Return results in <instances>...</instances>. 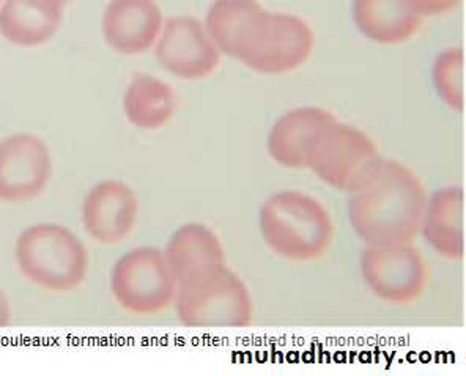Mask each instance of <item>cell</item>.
Listing matches in <instances>:
<instances>
[{
    "mask_svg": "<svg viewBox=\"0 0 466 376\" xmlns=\"http://www.w3.org/2000/svg\"><path fill=\"white\" fill-rule=\"evenodd\" d=\"M315 34L310 24L297 15L273 13L268 32L245 66L267 76L287 75L303 66L314 54Z\"/></svg>",
    "mask_w": 466,
    "mask_h": 376,
    "instance_id": "cell-13",
    "label": "cell"
},
{
    "mask_svg": "<svg viewBox=\"0 0 466 376\" xmlns=\"http://www.w3.org/2000/svg\"><path fill=\"white\" fill-rule=\"evenodd\" d=\"M271 12L258 0H215L205 27L222 56L245 65L262 46Z\"/></svg>",
    "mask_w": 466,
    "mask_h": 376,
    "instance_id": "cell-10",
    "label": "cell"
},
{
    "mask_svg": "<svg viewBox=\"0 0 466 376\" xmlns=\"http://www.w3.org/2000/svg\"><path fill=\"white\" fill-rule=\"evenodd\" d=\"M381 159L379 147L360 127L339 118L321 129L310 150L309 170L336 191H355Z\"/></svg>",
    "mask_w": 466,
    "mask_h": 376,
    "instance_id": "cell-5",
    "label": "cell"
},
{
    "mask_svg": "<svg viewBox=\"0 0 466 376\" xmlns=\"http://www.w3.org/2000/svg\"><path fill=\"white\" fill-rule=\"evenodd\" d=\"M15 259L24 278L53 293L73 291L87 278V249L62 224L40 222L24 229L15 244Z\"/></svg>",
    "mask_w": 466,
    "mask_h": 376,
    "instance_id": "cell-3",
    "label": "cell"
},
{
    "mask_svg": "<svg viewBox=\"0 0 466 376\" xmlns=\"http://www.w3.org/2000/svg\"><path fill=\"white\" fill-rule=\"evenodd\" d=\"M263 241L286 260H320L334 239V224L325 205L301 191L273 194L260 209Z\"/></svg>",
    "mask_w": 466,
    "mask_h": 376,
    "instance_id": "cell-2",
    "label": "cell"
},
{
    "mask_svg": "<svg viewBox=\"0 0 466 376\" xmlns=\"http://www.w3.org/2000/svg\"><path fill=\"white\" fill-rule=\"evenodd\" d=\"M12 321V307L5 293L0 290V328H5Z\"/></svg>",
    "mask_w": 466,
    "mask_h": 376,
    "instance_id": "cell-22",
    "label": "cell"
},
{
    "mask_svg": "<svg viewBox=\"0 0 466 376\" xmlns=\"http://www.w3.org/2000/svg\"><path fill=\"white\" fill-rule=\"evenodd\" d=\"M353 21L379 45H400L420 34L424 18L410 0H353Z\"/></svg>",
    "mask_w": 466,
    "mask_h": 376,
    "instance_id": "cell-17",
    "label": "cell"
},
{
    "mask_svg": "<svg viewBox=\"0 0 466 376\" xmlns=\"http://www.w3.org/2000/svg\"><path fill=\"white\" fill-rule=\"evenodd\" d=\"M431 249L448 260L463 259V189L448 186L427 198L420 233Z\"/></svg>",
    "mask_w": 466,
    "mask_h": 376,
    "instance_id": "cell-18",
    "label": "cell"
},
{
    "mask_svg": "<svg viewBox=\"0 0 466 376\" xmlns=\"http://www.w3.org/2000/svg\"><path fill=\"white\" fill-rule=\"evenodd\" d=\"M175 307L178 320L189 328H246L254 320L249 289L228 267L204 282L178 289Z\"/></svg>",
    "mask_w": 466,
    "mask_h": 376,
    "instance_id": "cell-6",
    "label": "cell"
},
{
    "mask_svg": "<svg viewBox=\"0 0 466 376\" xmlns=\"http://www.w3.org/2000/svg\"><path fill=\"white\" fill-rule=\"evenodd\" d=\"M123 112L137 129L157 131L174 118L177 95L170 84L157 76L137 73L123 93Z\"/></svg>",
    "mask_w": 466,
    "mask_h": 376,
    "instance_id": "cell-19",
    "label": "cell"
},
{
    "mask_svg": "<svg viewBox=\"0 0 466 376\" xmlns=\"http://www.w3.org/2000/svg\"><path fill=\"white\" fill-rule=\"evenodd\" d=\"M361 274L373 295L394 306L420 301L431 282V268L414 243L366 246Z\"/></svg>",
    "mask_w": 466,
    "mask_h": 376,
    "instance_id": "cell-7",
    "label": "cell"
},
{
    "mask_svg": "<svg viewBox=\"0 0 466 376\" xmlns=\"http://www.w3.org/2000/svg\"><path fill=\"white\" fill-rule=\"evenodd\" d=\"M64 6V0H2L0 36L15 46H43L60 29Z\"/></svg>",
    "mask_w": 466,
    "mask_h": 376,
    "instance_id": "cell-16",
    "label": "cell"
},
{
    "mask_svg": "<svg viewBox=\"0 0 466 376\" xmlns=\"http://www.w3.org/2000/svg\"><path fill=\"white\" fill-rule=\"evenodd\" d=\"M0 4H2V0H0Z\"/></svg>",
    "mask_w": 466,
    "mask_h": 376,
    "instance_id": "cell-24",
    "label": "cell"
},
{
    "mask_svg": "<svg viewBox=\"0 0 466 376\" xmlns=\"http://www.w3.org/2000/svg\"><path fill=\"white\" fill-rule=\"evenodd\" d=\"M164 255L178 289L204 282L228 267L221 239L200 222H187L177 229Z\"/></svg>",
    "mask_w": 466,
    "mask_h": 376,
    "instance_id": "cell-12",
    "label": "cell"
},
{
    "mask_svg": "<svg viewBox=\"0 0 466 376\" xmlns=\"http://www.w3.org/2000/svg\"><path fill=\"white\" fill-rule=\"evenodd\" d=\"M65 4H68V2H71V0H64Z\"/></svg>",
    "mask_w": 466,
    "mask_h": 376,
    "instance_id": "cell-23",
    "label": "cell"
},
{
    "mask_svg": "<svg viewBox=\"0 0 466 376\" xmlns=\"http://www.w3.org/2000/svg\"><path fill=\"white\" fill-rule=\"evenodd\" d=\"M155 56L159 66L175 77L198 81L218 70L222 54L211 40L205 23L194 16L178 15L164 21Z\"/></svg>",
    "mask_w": 466,
    "mask_h": 376,
    "instance_id": "cell-8",
    "label": "cell"
},
{
    "mask_svg": "<svg viewBox=\"0 0 466 376\" xmlns=\"http://www.w3.org/2000/svg\"><path fill=\"white\" fill-rule=\"evenodd\" d=\"M139 198L120 179H103L92 186L82 203V226L99 244H118L135 230Z\"/></svg>",
    "mask_w": 466,
    "mask_h": 376,
    "instance_id": "cell-11",
    "label": "cell"
},
{
    "mask_svg": "<svg viewBox=\"0 0 466 376\" xmlns=\"http://www.w3.org/2000/svg\"><path fill=\"white\" fill-rule=\"evenodd\" d=\"M53 177L46 142L32 133L0 140V202L27 203L40 198Z\"/></svg>",
    "mask_w": 466,
    "mask_h": 376,
    "instance_id": "cell-9",
    "label": "cell"
},
{
    "mask_svg": "<svg viewBox=\"0 0 466 376\" xmlns=\"http://www.w3.org/2000/svg\"><path fill=\"white\" fill-rule=\"evenodd\" d=\"M422 18H435L454 12L461 0H410Z\"/></svg>",
    "mask_w": 466,
    "mask_h": 376,
    "instance_id": "cell-21",
    "label": "cell"
},
{
    "mask_svg": "<svg viewBox=\"0 0 466 376\" xmlns=\"http://www.w3.org/2000/svg\"><path fill=\"white\" fill-rule=\"evenodd\" d=\"M426 203L420 177L407 164L381 157L349 194L350 226L366 246L414 243Z\"/></svg>",
    "mask_w": 466,
    "mask_h": 376,
    "instance_id": "cell-1",
    "label": "cell"
},
{
    "mask_svg": "<svg viewBox=\"0 0 466 376\" xmlns=\"http://www.w3.org/2000/svg\"><path fill=\"white\" fill-rule=\"evenodd\" d=\"M109 285L116 304L139 317L169 309L178 291L164 250L152 246L135 248L122 255L112 268Z\"/></svg>",
    "mask_w": 466,
    "mask_h": 376,
    "instance_id": "cell-4",
    "label": "cell"
},
{
    "mask_svg": "<svg viewBox=\"0 0 466 376\" xmlns=\"http://www.w3.org/2000/svg\"><path fill=\"white\" fill-rule=\"evenodd\" d=\"M157 0H111L101 19L106 45L122 56H139L155 47L164 25Z\"/></svg>",
    "mask_w": 466,
    "mask_h": 376,
    "instance_id": "cell-14",
    "label": "cell"
},
{
    "mask_svg": "<svg viewBox=\"0 0 466 376\" xmlns=\"http://www.w3.org/2000/svg\"><path fill=\"white\" fill-rule=\"evenodd\" d=\"M431 79L437 95L451 109L463 110V51L461 47H449L438 56Z\"/></svg>",
    "mask_w": 466,
    "mask_h": 376,
    "instance_id": "cell-20",
    "label": "cell"
},
{
    "mask_svg": "<svg viewBox=\"0 0 466 376\" xmlns=\"http://www.w3.org/2000/svg\"><path fill=\"white\" fill-rule=\"evenodd\" d=\"M336 118L331 110L315 106L289 110L276 120L269 131V157L282 168L295 170L309 168L310 150L317 136Z\"/></svg>",
    "mask_w": 466,
    "mask_h": 376,
    "instance_id": "cell-15",
    "label": "cell"
}]
</instances>
